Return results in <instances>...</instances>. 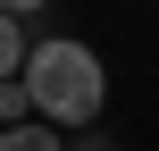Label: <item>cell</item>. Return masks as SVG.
I'll use <instances>...</instances> for the list:
<instances>
[{"label": "cell", "instance_id": "6da1fadb", "mask_svg": "<svg viewBox=\"0 0 159 151\" xmlns=\"http://www.w3.org/2000/svg\"><path fill=\"white\" fill-rule=\"evenodd\" d=\"M17 84H25V101H34L42 126H92L101 101H109V67L92 59V42H67V34L34 42Z\"/></svg>", "mask_w": 159, "mask_h": 151}, {"label": "cell", "instance_id": "7a4b0ae2", "mask_svg": "<svg viewBox=\"0 0 159 151\" xmlns=\"http://www.w3.org/2000/svg\"><path fill=\"white\" fill-rule=\"evenodd\" d=\"M0 151H67V143H59V126L25 118V126H0Z\"/></svg>", "mask_w": 159, "mask_h": 151}, {"label": "cell", "instance_id": "3957f363", "mask_svg": "<svg viewBox=\"0 0 159 151\" xmlns=\"http://www.w3.org/2000/svg\"><path fill=\"white\" fill-rule=\"evenodd\" d=\"M25 50H34V42H25V25H17V17H0V84H17V76H25Z\"/></svg>", "mask_w": 159, "mask_h": 151}, {"label": "cell", "instance_id": "277c9868", "mask_svg": "<svg viewBox=\"0 0 159 151\" xmlns=\"http://www.w3.org/2000/svg\"><path fill=\"white\" fill-rule=\"evenodd\" d=\"M34 118V101H25V84H0V126H25Z\"/></svg>", "mask_w": 159, "mask_h": 151}, {"label": "cell", "instance_id": "5b68a950", "mask_svg": "<svg viewBox=\"0 0 159 151\" xmlns=\"http://www.w3.org/2000/svg\"><path fill=\"white\" fill-rule=\"evenodd\" d=\"M34 8H50V0H0V17H17V25H25Z\"/></svg>", "mask_w": 159, "mask_h": 151}]
</instances>
